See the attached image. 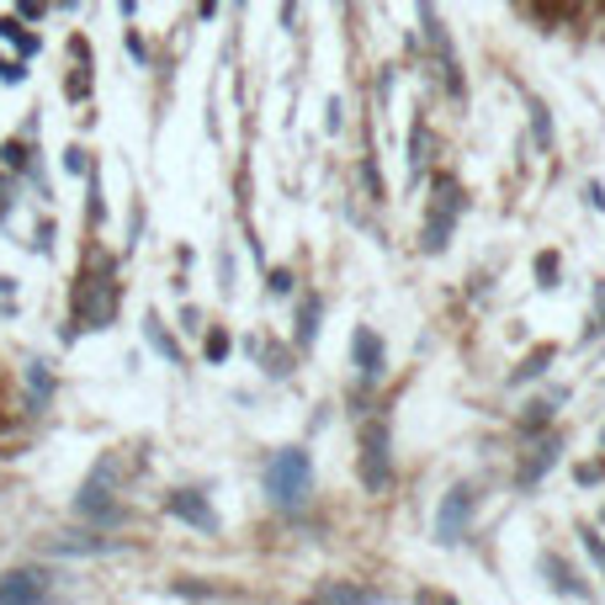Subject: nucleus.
Instances as JSON below:
<instances>
[{
  "label": "nucleus",
  "mask_w": 605,
  "mask_h": 605,
  "mask_svg": "<svg viewBox=\"0 0 605 605\" xmlns=\"http://www.w3.org/2000/svg\"><path fill=\"white\" fill-rule=\"evenodd\" d=\"M468 515H473V494L457 484L447 499H441V510H436V542H462L468 537Z\"/></svg>",
  "instance_id": "7ed1b4c3"
},
{
  "label": "nucleus",
  "mask_w": 605,
  "mask_h": 605,
  "mask_svg": "<svg viewBox=\"0 0 605 605\" xmlns=\"http://www.w3.org/2000/svg\"><path fill=\"white\" fill-rule=\"evenodd\" d=\"M69 6H75V0H69Z\"/></svg>",
  "instance_id": "f3484780"
},
{
  "label": "nucleus",
  "mask_w": 605,
  "mask_h": 605,
  "mask_svg": "<svg viewBox=\"0 0 605 605\" xmlns=\"http://www.w3.org/2000/svg\"><path fill=\"white\" fill-rule=\"evenodd\" d=\"M314 330H319V302L308 298V302H302V314H298V345H308Z\"/></svg>",
  "instance_id": "9b49d317"
},
{
  "label": "nucleus",
  "mask_w": 605,
  "mask_h": 605,
  "mask_svg": "<svg viewBox=\"0 0 605 605\" xmlns=\"http://www.w3.org/2000/svg\"><path fill=\"white\" fill-rule=\"evenodd\" d=\"M266 494L282 510H298L302 499L314 494V462H308V452H298V447L276 452L272 468H266Z\"/></svg>",
  "instance_id": "f257e3e1"
},
{
  "label": "nucleus",
  "mask_w": 605,
  "mask_h": 605,
  "mask_svg": "<svg viewBox=\"0 0 605 605\" xmlns=\"http://www.w3.org/2000/svg\"><path fill=\"white\" fill-rule=\"evenodd\" d=\"M547 574H552V584H558V590H563V595H590V590H584V584H574V579H569V569H563V563H558V558H547Z\"/></svg>",
  "instance_id": "f8f14e48"
},
{
  "label": "nucleus",
  "mask_w": 605,
  "mask_h": 605,
  "mask_svg": "<svg viewBox=\"0 0 605 605\" xmlns=\"http://www.w3.org/2000/svg\"><path fill=\"white\" fill-rule=\"evenodd\" d=\"M584 547L595 552V563H601V569H605V542H601V537H595V531H584Z\"/></svg>",
  "instance_id": "4468645a"
},
{
  "label": "nucleus",
  "mask_w": 605,
  "mask_h": 605,
  "mask_svg": "<svg viewBox=\"0 0 605 605\" xmlns=\"http://www.w3.org/2000/svg\"><path fill=\"white\" fill-rule=\"evenodd\" d=\"M170 510L182 515V520H191L197 531H218V515H212V505L202 499V494H191V488H182V494H170Z\"/></svg>",
  "instance_id": "39448f33"
},
{
  "label": "nucleus",
  "mask_w": 605,
  "mask_h": 605,
  "mask_svg": "<svg viewBox=\"0 0 605 605\" xmlns=\"http://www.w3.org/2000/svg\"><path fill=\"white\" fill-rule=\"evenodd\" d=\"M351 351H356V372H362L366 383H377V377H383V362H388V356H383V340H377V330H356L351 334Z\"/></svg>",
  "instance_id": "20e7f679"
},
{
  "label": "nucleus",
  "mask_w": 605,
  "mask_h": 605,
  "mask_svg": "<svg viewBox=\"0 0 605 605\" xmlns=\"http://www.w3.org/2000/svg\"><path fill=\"white\" fill-rule=\"evenodd\" d=\"M0 601H43V579L37 574H6L0 579Z\"/></svg>",
  "instance_id": "0eeeda50"
},
{
  "label": "nucleus",
  "mask_w": 605,
  "mask_h": 605,
  "mask_svg": "<svg viewBox=\"0 0 605 605\" xmlns=\"http://www.w3.org/2000/svg\"><path fill=\"white\" fill-rule=\"evenodd\" d=\"M28 383H32V404L43 409V404H48V394H54V377H48V366L32 362V366H28Z\"/></svg>",
  "instance_id": "9d476101"
},
{
  "label": "nucleus",
  "mask_w": 605,
  "mask_h": 605,
  "mask_svg": "<svg viewBox=\"0 0 605 605\" xmlns=\"http://www.w3.org/2000/svg\"><path fill=\"white\" fill-rule=\"evenodd\" d=\"M314 601H330V605H356V601H366V590H356V584H319V590H314Z\"/></svg>",
  "instance_id": "1a4fd4ad"
},
{
  "label": "nucleus",
  "mask_w": 605,
  "mask_h": 605,
  "mask_svg": "<svg viewBox=\"0 0 605 605\" xmlns=\"http://www.w3.org/2000/svg\"><path fill=\"white\" fill-rule=\"evenodd\" d=\"M552 462H558V436H542V441L526 452V462H520V484H537Z\"/></svg>",
  "instance_id": "423d86ee"
},
{
  "label": "nucleus",
  "mask_w": 605,
  "mask_h": 605,
  "mask_svg": "<svg viewBox=\"0 0 605 605\" xmlns=\"http://www.w3.org/2000/svg\"><path fill=\"white\" fill-rule=\"evenodd\" d=\"M144 340H150L154 351H160V356H165V362H182V351H176V340H170V334H165V324H160V319H144Z\"/></svg>",
  "instance_id": "6e6552de"
},
{
  "label": "nucleus",
  "mask_w": 605,
  "mask_h": 605,
  "mask_svg": "<svg viewBox=\"0 0 605 605\" xmlns=\"http://www.w3.org/2000/svg\"><path fill=\"white\" fill-rule=\"evenodd\" d=\"M394 436H388V420H372L362 425V484L377 494V488H388L394 479Z\"/></svg>",
  "instance_id": "f03ea898"
},
{
  "label": "nucleus",
  "mask_w": 605,
  "mask_h": 605,
  "mask_svg": "<svg viewBox=\"0 0 605 605\" xmlns=\"http://www.w3.org/2000/svg\"><path fill=\"white\" fill-rule=\"evenodd\" d=\"M223 351H229V334H208V356H212V362H223Z\"/></svg>",
  "instance_id": "ddd939ff"
},
{
  "label": "nucleus",
  "mask_w": 605,
  "mask_h": 605,
  "mask_svg": "<svg viewBox=\"0 0 605 605\" xmlns=\"http://www.w3.org/2000/svg\"><path fill=\"white\" fill-rule=\"evenodd\" d=\"M272 293H276V298H287V293H293V276L276 272V276H272Z\"/></svg>",
  "instance_id": "2eb2a0df"
},
{
  "label": "nucleus",
  "mask_w": 605,
  "mask_h": 605,
  "mask_svg": "<svg viewBox=\"0 0 605 605\" xmlns=\"http://www.w3.org/2000/svg\"><path fill=\"white\" fill-rule=\"evenodd\" d=\"M595 298H601V314H605V282H601V293H595Z\"/></svg>",
  "instance_id": "dca6fc26"
}]
</instances>
